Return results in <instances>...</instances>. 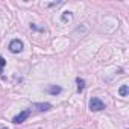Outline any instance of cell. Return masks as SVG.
<instances>
[{"instance_id":"8","label":"cell","mask_w":129,"mask_h":129,"mask_svg":"<svg viewBox=\"0 0 129 129\" xmlns=\"http://www.w3.org/2000/svg\"><path fill=\"white\" fill-rule=\"evenodd\" d=\"M72 17H73V14H72L70 11H67V12H64V14H62V17H61V20H62V21H67V20H70Z\"/></svg>"},{"instance_id":"2","label":"cell","mask_w":129,"mask_h":129,"mask_svg":"<svg viewBox=\"0 0 129 129\" xmlns=\"http://www.w3.org/2000/svg\"><path fill=\"white\" fill-rule=\"evenodd\" d=\"M30 115V111L29 109H24V111H21L20 114H17L14 118H12V123H15V124H20V123H23V121H26V118Z\"/></svg>"},{"instance_id":"3","label":"cell","mask_w":129,"mask_h":129,"mask_svg":"<svg viewBox=\"0 0 129 129\" xmlns=\"http://www.w3.org/2000/svg\"><path fill=\"white\" fill-rule=\"evenodd\" d=\"M9 50H11L12 53H20V52L23 50V43H21L20 40H12V41L9 43Z\"/></svg>"},{"instance_id":"6","label":"cell","mask_w":129,"mask_h":129,"mask_svg":"<svg viewBox=\"0 0 129 129\" xmlns=\"http://www.w3.org/2000/svg\"><path fill=\"white\" fill-rule=\"evenodd\" d=\"M76 84H78V93H82L85 88V81L81 78H76Z\"/></svg>"},{"instance_id":"10","label":"cell","mask_w":129,"mask_h":129,"mask_svg":"<svg viewBox=\"0 0 129 129\" xmlns=\"http://www.w3.org/2000/svg\"><path fill=\"white\" fill-rule=\"evenodd\" d=\"M2 129H8V127H2Z\"/></svg>"},{"instance_id":"1","label":"cell","mask_w":129,"mask_h":129,"mask_svg":"<svg viewBox=\"0 0 129 129\" xmlns=\"http://www.w3.org/2000/svg\"><path fill=\"white\" fill-rule=\"evenodd\" d=\"M88 106H90V109L94 111V112H99V111H103V109H105V103H103L99 97H91Z\"/></svg>"},{"instance_id":"9","label":"cell","mask_w":129,"mask_h":129,"mask_svg":"<svg viewBox=\"0 0 129 129\" xmlns=\"http://www.w3.org/2000/svg\"><path fill=\"white\" fill-rule=\"evenodd\" d=\"M5 64H6L5 58H3V56H0V73L3 72V67H5Z\"/></svg>"},{"instance_id":"5","label":"cell","mask_w":129,"mask_h":129,"mask_svg":"<svg viewBox=\"0 0 129 129\" xmlns=\"http://www.w3.org/2000/svg\"><path fill=\"white\" fill-rule=\"evenodd\" d=\"M62 91V88L61 87H58V85H50L49 88H47V93L49 94H52V96H56V94H59Z\"/></svg>"},{"instance_id":"4","label":"cell","mask_w":129,"mask_h":129,"mask_svg":"<svg viewBox=\"0 0 129 129\" xmlns=\"http://www.w3.org/2000/svg\"><path fill=\"white\" fill-rule=\"evenodd\" d=\"M34 108H37L38 111H41V112H43V111H49V109L52 108V105H50V103H47V102H46V103H34Z\"/></svg>"},{"instance_id":"7","label":"cell","mask_w":129,"mask_h":129,"mask_svg":"<svg viewBox=\"0 0 129 129\" xmlns=\"http://www.w3.org/2000/svg\"><path fill=\"white\" fill-rule=\"evenodd\" d=\"M127 93H129V87H127V85H121L120 90H118V94H120L121 97H126Z\"/></svg>"}]
</instances>
